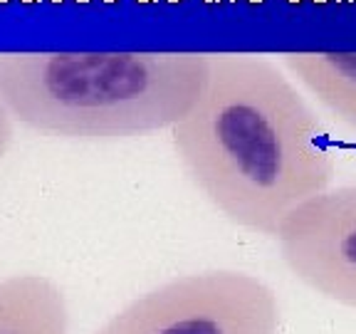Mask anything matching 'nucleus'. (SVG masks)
<instances>
[{"instance_id": "obj_6", "label": "nucleus", "mask_w": 356, "mask_h": 334, "mask_svg": "<svg viewBox=\"0 0 356 334\" xmlns=\"http://www.w3.org/2000/svg\"><path fill=\"white\" fill-rule=\"evenodd\" d=\"M285 65L334 117L356 129V52H289Z\"/></svg>"}, {"instance_id": "obj_14", "label": "nucleus", "mask_w": 356, "mask_h": 334, "mask_svg": "<svg viewBox=\"0 0 356 334\" xmlns=\"http://www.w3.org/2000/svg\"><path fill=\"white\" fill-rule=\"evenodd\" d=\"M314 3H326V0H314Z\"/></svg>"}, {"instance_id": "obj_2", "label": "nucleus", "mask_w": 356, "mask_h": 334, "mask_svg": "<svg viewBox=\"0 0 356 334\" xmlns=\"http://www.w3.org/2000/svg\"><path fill=\"white\" fill-rule=\"evenodd\" d=\"M208 77L210 55L198 52H10L0 104L37 131L126 139L183 122Z\"/></svg>"}, {"instance_id": "obj_3", "label": "nucleus", "mask_w": 356, "mask_h": 334, "mask_svg": "<svg viewBox=\"0 0 356 334\" xmlns=\"http://www.w3.org/2000/svg\"><path fill=\"white\" fill-rule=\"evenodd\" d=\"M280 300L243 270L181 275L131 300L97 334H280Z\"/></svg>"}, {"instance_id": "obj_15", "label": "nucleus", "mask_w": 356, "mask_h": 334, "mask_svg": "<svg viewBox=\"0 0 356 334\" xmlns=\"http://www.w3.org/2000/svg\"><path fill=\"white\" fill-rule=\"evenodd\" d=\"M250 3H263V0H250Z\"/></svg>"}, {"instance_id": "obj_17", "label": "nucleus", "mask_w": 356, "mask_h": 334, "mask_svg": "<svg viewBox=\"0 0 356 334\" xmlns=\"http://www.w3.org/2000/svg\"><path fill=\"white\" fill-rule=\"evenodd\" d=\"M205 3H213V0H205Z\"/></svg>"}, {"instance_id": "obj_18", "label": "nucleus", "mask_w": 356, "mask_h": 334, "mask_svg": "<svg viewBox=\"0 0 356 334\" xmlns=\"http://www.w3.org/2000/svg\"><path fill=\"white\" fill-rule=\"evenodd\" d=\"M0 3H8V0H0Z\"/></svg>"}, {"instance_id": "obj_10", "label": "nucleus", "mask_w": 356, "mask_h": 334, "mask_svg": "<svg viewBox=\"0 0 356 334\" xmlns=\"http://www.w3.org/2000/svg\"><path fill=\"white\" fill-rule=\"evenodd\" d=\"M104 3H117V0H104Z\"/></svg>"}, {"instance_id": "obj_5", "label": "nucleus", "mask_w": 356, "mask_h": 334, "mask_svg": "<svg viewBox=\"0 0 356 334\" xmlns=\"http://www.w3.org/2000/svg\"><path fill=\"white\" fill-rule=\"evenodd\" d=\"M65 292L45 275H10L0 280V334H67Z\"/></svg>"}, {"instance_id": "obj_7", "label": "nucleus", "mask_w": 356, "mask_h": 334, "mask_svg": "<svg viewBox=\"0 0 356 334\" xmlns=\"http://www.w3.org/2000/svg\"><path fill=\"white\" fill-rule=\"evenodd\" d=\"M10 142H12V117L8 114L5 107L0 104V159L5 156Z\"/></svg>"}, {"instance_id": "obj_16", "label": "nucleus", "mask_w": 356, "mask_h": 334, "mask_svg": "<svg viewBox=\"0 0 356 334\" xmlns=\"http://www.w3.org/2000/svg\"><path fill=\"white\" fill-rule=\"evenodd\" d=\"M52 3H62V0H52Z\"/></svg>"}, {"instance_id": "obj_13", "label": "nucleus", "mask_w": 356, "mask_h": 334, "mask_svg": "<svg viewBox=\"0 0 356 334\" xmlns=\"http://www.w3.org/2000/svg\"><path fill=\"white\" fill-rule=\"evenodd\" d=\"M77 3H89V0H77Z\"/></svg>"}, {"instance_id": "obj_8", "label": "nucleus", "mask_w": 356, "mask_h": 334, "mask_svg": "<svg viewBox=\"0 0 356 334\" xmlns=\"http://www.w3.org/2000/svg\"><path fill=\"white\" fill-rule=\"evenodd\" d=\"M136 3H142V5H148V3H156V0H136Z\"/></svg>"}, {"instance_id": "obj_11", "label": "nucleus", "mask_w": 356, "mask_h": 334, "mask_svg": "<svg viewBox=\"0 0 356 334\" xmlns=\"http://www.w3.org/2000/svg\"><path fill=\"white\" fill-rule=\"evenodd\" d=\"M289 3H302V0H289Z\"/></svg>"}, {"instance_id": "obj_12", "label": "nucleus", "mask_w": 356, "mask_h": 334, "mask_svg": "<svg viewBox=\"0 0 356 334\" xmlns=\"http://www.w3.org/2000/svg\"><path fill=\"white\" fill-rule=\"evenodd\" d=\"M168 3H181V0H168Z\"/></svg>"}, {"instance_id": "obj_9", "label": "nucleus", "mask_w": 356, "mask_h": 334, "mask_svg": "<svg viewBox=\"0 0 356 334\" xmlns=\"http://www.w3.org/2000/svg\"><path fill=\"white\" fill-rule=\"evenodd\" d=\"M20 3H25V5H32V3H37V0H20Z\"/></svg>"}, {"instance_id": "obj_1", "label": "nucleus", "mask_w": 356, "mask_h": 334, "mask_svg": "<svg viewBox=\"0 0 356 334\" xmlns=\"http://www.w3.org/2000/svg\"><path fill=\"white\" fill-rule=\"evenodd\" d=\"M173 146L223 216L270 238L297 205L334 181L317 114L258 55H210L208 85L173 126Z\"/></svg>"}, {"instance_id": "obj_4", "label": "nucleus", "mask_w": 356, "mask_h": 334, "mask_svg": "<svg viewBox=\"0 0 356 334\" xmlns=\"http://www.w3.org/2000/svg\"><path fill=\"white\" fill-rule=\"evenodd\" d=\"M275 241L302 285L356 309V186L329 188L297 205Z\"/></svg>"}]
</instances>
